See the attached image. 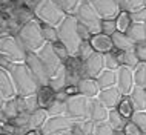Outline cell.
Masks as SVG:
<instances>
[{"mask_svg":"<svg viewBox=\"0 0 146 135\" xmlns=\"http://www.w3.org/2000/svg\"><path fill=\"white\" fill-rule=\"evenodd\" d=\"M8 72L11 75V80L14 83L15 94L19 97H29V95H35L37 91L40 89V85L35 80V77L31 74L28 66L23 63H11L8 68Z\"/></svg>","mask_w":146,"mask_h":135,"instance_id":"6da1fadb","label":"cell"},{"mask_svg":"<svg viewBox=\"0 0 146 135\" xmlns=\"http://www.w3.org/2000/svg\"><path fill=\"white\" fill-rule=\"evenodd\" d=\"M58 32V42L66 46L71 55H76L78 48H80L83 38L78 32V20L74 14H66V17L62 20V23L57 26Z\"/></svg>","mask_w":146,"mask_h":135,"instance_id":"7a4b0ae2","label":"cell"},{"mask_svg":"<svg viewBox=\"0 0 146 135\" xmlns=\"http://www.w3.org/2000/svg\"><path fill=\"white\" fill-rule=\"evenodd\" d=\"M17 40L25 48L26 52H37L40 48L46 43L45 37L42 34V25L37 20H29L22 26L19 31Z\"/></svg>","mask_w":146,"mask_h":135,"instance_id":"3957f363","label":"cell"},{"mask_svg":"<svg viewBox=\"0 0 146 135\" xmlns=\"http://www.w3.org/2000/svg\"><path fill=\"white\" fill-rule=\"evenodd\" d=\"M66 11L57 0H40L35 6V17L43 25L58 26L62 20L66 17Z\"/></svg>","mask_w":146,"mask_h":135,"instance_id":"277c9868","label":"cell"},{"mask_svg":"<svg viewBox=\"0 0 146 135\" xmlns=\"http://www.w3.org/2000/svg\"><path fill=\"white\" fill-rule=\"evenodd\" d=\"M74 15L77 17V20L80 25H83L91 34L102 32V20L103 19L98 15V13L91 6L88 0H82L78 3V6L74 11Z\"/></svg>","mask_w":146,"mask_h":135,"instance_id":"5b68a950","label":"cell"},{"mask_svg":"<svg viewBox=\"0 0 146 135\" xmlns=\"http://www.w3.org/2000/svg\"><path fill=\"white\" fill-rule=\"evenodd\" d=\"M76 121L68 115H54L48 117L42 126L43 135H76Z\"/></svg>","mask_w":146,"mask_h":135,"instance_id":"8992f818","label":"cell"},{"mask_svg":"<svg viewBox=\"0 0 146 135\" xmlns=\"http://www.w3.org/2000/svg\"><path fill=\"white\" fill-rule=\"evenodd\" d=\"M89 100L91 98L83 97L80 94L68 97L65 100V103H66L65 115H68L74 121H80V120H85V118H89Z\"/></svg>","mask_w":146,"mask_h":135,"instance_id":"52a82bcc","label":"cell"},{"mask_svg":"<svg viewBox=\"0 0 146 135\" xmlns=\"http://www.w3.org/2000/svg\"><path fill=\"white\" fill-rule=\"evenodd\" d=\"M26 51L20 45V42L14 37H2L0 38V55L9 58L13 63H23L26 58Z\"/></svg>","mask_w":146,"mask_h":135,"instance_id":"ba28073f","label":"cell"},{"mask_svg":"<svg viewBox=\"0 0 146 135\" xmlns=\"http://www.w3.org/2000/svg\"><path fill=\"white\" fill-rule=\"evenodd\" d=\"M37 55H38V58L42 60V63L45 65V68H46V71H48V75H49V77H51L52 74H56L57 71L63 66L62 58L56 54L52 43H48V42H46L45 45H43L40 49L37 51Z\"/></svg>","mask_w":146,"mask_h":135,"instance_id":"9c48e42d","label":"cell"},{"mask_svg":"<svg viewBox=\"0 0 146 135\" xmlns=\"http://www.w3.org/2000/svg\"><path fill=\"white\" fill-rule=\"evenodd\" d=\"M25 65L28 66V69L31 71V74L35 77V80L38 81V85H40V86H46L49 83L48 71H46V68L42 63V60L38 58L37 52H28V54H26Z\"/></svg>","mask_w":146,"mask_h":135,"instance_id":"30bf717a","label":"cell"},{"mask_svg":"<svg viewBox=\"0 0 146 135\" xmlns=\"http://www.w3.org/2000/svg\"><path fill=\"white\" fill-rule=\"evenodd\" d=\"M134 86V69L121 65L117 69V89L121 92V95H129Z\"/></svg>","mask_w":146,"mask_h":135,"instance_id":"8fae6325","label":"cell"},{"mask_svg":"<svg viewBox=\"0 0 146 135\" xmlns=\"http://www.w3.org/2000/svg\"><path fill=\"white\" fill-rule=\"evenodd\" d=\"M103 69H105V58H103V54H100V52H94L83 62L85 77L97 78Z\"/></svg>","mask_w":146,"mask_h":135,"instance_id":"7c38bea8","label":"cell"},{"mask_svg":"<svg viewBox=\"0 0 146 135\" xmlns=\"http://www.w3.org/2000/svg\"><path fill=\"white\" fill-rule=\"evenodd\" d=\"M88 2L102 19H115L120 13L115 0H88Z\"/></svg>","mask_w":146,"mask_h":135,"instance_id":"4fadbf2b","label":"cell"},{"mask_svg":"<svg viewBox=\"0 0 146 135\" xmlns=\"http://www.w3.org/2000/svg\"><path fill=\"white\" fill-rule=\"evenodd\" d=\"M89 43L92 46V49L96 52H100V54H106V52H111L114 48V43H112V38L111 35L108 34H103V32H97V34H92L89 38Z\"/></svg>","mask_w":146,"mask_h":135,"instance_id":"5bb4252c","label":"cell"},{"mask_svg":"<svg viewBox=\"0 0 146 135\" xmlns=\"http://www.w3.org/2000/svg\"><path fill=\"white\" fill-rule=\"evenodd\" d=\"M97 98L108 109H115L118 106V103H120V100L123 98V95L117 89V86H112V88H108V89H102L100 94L97 95Z\"/></svg>","mask_w":146,"mask_h":135,"instance_id":"9a60e30c","label":"cell"},{"mask_svg":"<svg viewBox=\"0 0 146 135\" xmlns=\"http://www.w3.org/2000/svg\"><path fill=\"white\" fill-rule=\"evenodd\" d=\"M108 115H109V109L102 103L98 98H91L89 100V118L94 123H103L108 121Z\"/></svg>","mask_w":146,"mask_h":135,"instance_id":"2e32d148","label":"cell"},{"mask_svg":"<svg viewBox=\"0 0 146 135\" xmlns=\"http://www.w3.org/2000/svg\"><path fill=\"white\" fill-rule=\"evenodd\" d=\"M77 89H78V94L88 98H96L102 91L97 83V78H91V77L80 78V81L77 83Z\"/></svg>","mask_w":146,"mask_h":135,"instance_id":"e0dca14e","label":"cell"},{"mask_svg":"<svg viewBox=\"0 0 146 135\" xmlns=\"http://www.w3.org/2000/svg\"><path fill=\"white\" fill-rule=\"evenodd\" d=\"M0 94L5 100H11L17 95L14 89V83L11 80V75L5 68H0Z\"/></svg>","mask_w":146,"mask_h":135,"instance_id":"ac0fdd59","label":"cell"},{"mask_svg":"<svg viewBox=\"0 0 146 135\" xmlns=\"http://www.w3.org/2000/svg\"><path fill=\"white\" fill-rule=\"evenodd\" d=\"M48 85L52 88L56 92H62L63 89L68 86V74H66V68L63 65L56 74H52L49 77V83Z\"/></svg>","mask_w":146,"mask_h":135,"instance_id":"d6986e66","label":"cell"},{"mask_svg":"<svg viewBox=\"0 0 146 135\" xmlns=\"http://www.w3.org/2000/svg\"><path fill=\"white\" fill-rule=\"evenodd\" d=\"M112 43H114V48L118 51H131L135 48V43L131 40V37H129L126 32H120V31H115L112 35Z\"/></svg>","mask_w":146,"mask_h":135,"instance_id":"ffe728a7","label":"cell"},{"mask_svg":"<svg viewBox=\"0 0 146 135\" xmlns=\"http://www.w3.org/2000/svg\"><path fill=\"white\" fill-rule=\"evenodd\" d=\"M35 95H37V100H38V106L43 108V109H46L51 103L56 100L57 92L51 88L49 85H46V86H40V89L37 91Z\"/></svg>","mask_w":146,"mask_h":135,"instance_id":"44dd1931","label":"cell"},{"mask_svg":"<svg viewBox=\"0 0 146 135\" xmlns=\"http://www.w3.org/2000/svg\"><path fill=\"white\" fill-rule=\"evenodd\" d=\"M126 34L131 37V40L135 43H143L146 42V23H135L132 22L129 29L126 31Z\"/></svg>","mask_w":146,"mask_h":135,"instance_id":"7402d4cb","label":"cell"},{"mask_svg":"<svg viewBox=\"0 0 146 135\" xmlns=\"http://www.w3.org/2000/svg\"><path fill=\"white\" fill-rule=\"evenodd\" d=\"M129 98L135 111H146V88L134 86L132 92L129 94Z\"/></svg>","mask_w":146,"mask_h":135,"instance_id":"603a6c76","label":"cell"},{"mask_svg":"<svg viewBox=\"0 0 146 135\" xmlns=\"http://www.w3.org/2000/svg\"><path fill=\"white\" fill-rule=\"evenodd\" d=\"M97 83L100 86V89H108V88H112V86H117V71L105 68L102 71V74L97 77Z\"/></svg>","mask_w":146,"mask_h":135,"instance_id":"cb8c5ba5","label":"cell"},{"mask_svg":"<svg viewBox=\"0 0 146 135\" xmlns=\"http://www.w3.org/2000/svg\"><path fill=\"white\" fill-rule=\"evenodd\" d=\"M49 115L46 112V109L43 108H37L35 111L29 114V120H28V128L29 129H42V126L45 124L46 118Z\"/></svg>","mask_w":146,"mask_h":135,"instance_id":"d4e9b609","label":"cell"},{"mask_svg":"<svg viewBox=\"0 0 146 135\" xmlns=\"http://www.w3.org/2000/svg\"><path fill=\"white\" fill-rule=\"evenodd\" d=\"M108 123L111 124V128L114 130H123L125 126H126V123H128V118H125L117 109H109Z\"/></svg>","mask_w":146,"mask_h":135,"instance_id":"484cf974","label":"cell"},{"mask_svg":"<svg viewBox=\"0 0 146 135\" xmlns=\"http://www.w3.org/2000/svg\"><path fill=\"white\" fill-rule=\"evenodd\" d=\"M118 60L123 66H128L131 69H135L139 66V58L135 55V51L131 49V51H118Z\"/></svg>","mask_w":146,"mask_h":135,"instance_id":"4316f807","label":"cell"},{"mask_svg":"<svg viewBox=\"0 0 146 135\" xmlns=\"http://www.w3.org/2000/svg\"><path fill=\"white\" fill-rule=\"evenodd\" d=\"M115 109L123 115L125 118H128V120L132 117V114L135 112V109H134V105H132L131 98H129V95H123V98L120 100V103H118V106Z\"/></svg>","mask_w":146,"mask_h":135,"instance_id":"83f0119b","label":"cell"},{"mask_svg":"<svg viewBox=\"0 0 146 135\" xmlns=\"http://www.w3.org/2000/svg\"><path fill=\"white\" fill-rule=\"evenodd\" d=\"M131 23H132L131 14L128 11H120L115 17V26H117V31H120V32H126L131 26Z\"/></svg>","mask_w":146,"mask_h":135,"instance_id":"f1b7e54d","label":"cell"},{"mask_svg":"<svg viewBox=\"0 0 146 135\" xmlns=\"http://www.w3.org/2000/svg\"><path fill=\"white\" fill-rule=\"evenodd\" d=\"M65 111H66V103H65V100H62V98H58V97H56V100L46 108V112H48L49 117H54V115H63Z\"/></svg>","mask_w":146,"mask_h":135,"instance_id":"f546056e","label":"cell"},{"mask_svg":"<svg viewBox=\"0 0 146 135\" xmlns=\"http://www.w3.org/2000/svg\"><path fill=\"white\" fill-rule=\"evenodd\" d=\"M134 85L146 88V63H139V66L134 69Z\"/></svg>","mask_w":146,"mask_h":135,"instance_id":"4dcf8cb0","label":"cell"},{"mask_svg":"<svg viewBox=\"0 0 146 135\" xmlns=\"http://www.w3.org/2000/svg\"><path fill=\"white\" fill-rule=\"evenodd\" d=\"M2 109H3V112H5V115L8 118H17L19 112H20V109H19V103H17V100H14V98L6 100Z\"/></svg>","mask_w":146,"mask_h":135,"instance_id":"1f68e13d","label":"cell"},{"mask_svg":"<svg viewBox=\"0 0 146 135\" xmlns=\"http://www.w3.org/2000/svg\"><path fill=\"white\" fill-rule=\"evenodd\" d=\"M103 58H105V68H106V69L117 71L118 68L121 66L120 60H118V54H114V51L103 54Z\"/></svg>","mask_w":146,"mask_h":135,"instance_id":"d6a6232c","label":"cell"},{"mask_svg":"<svg viewBox=\"0 0 146 135\" xmlns=\"http://www.w3.org/2000/svg\"><path fill=\"white\" fill-rule=\"evenodd\" d=\"M42 34L48 43H56L58 42V32L57 26H49V25H42Z\"/></svg>","mask_w":146,"mask_h":135,"instance_id":"836d02e7","label":"cell"},{"mask_svg":"<svg viewBox=\"0 0 146 135\" xmlns=\"http://www.w3.org/2000/svg\"><path fill=\"white\" fill-rule=\"evenodd\" d=\"M131 121L139 126L143 134H146V111H135L131 117Z\"/></svg>","mask_w":146,"mask_h":135,"instance_id":"e575fe53","label":"cell"},{"mask_svg":"<svg viewBox=\"0 0 146 135\" xmlns=\"http://www.w3.org/2000/svg\"><path fill=\"white\" fill-rule=\"evenodd\" d=\"M96 51L92 49V46H91V43H89V40H83L82 42V45H80V48H78V51H77V57L80 58L82 62H85L86 58L89 57V55H92Z\"/></svg>","mask_w":146,"mask_h":135,"instance_id":"d590c367","label":"cell"},{"mask_svg":"<svg viewBox=\"0 0 146 135\" xmlns=\"http://www.w3.org/2000/svg\"><path fill=\"white\" fill-rule=\"evenodd\" d=\"M92 135H115V130L111 128V124H109L108 121L96 123L94 130H92Z\"/></svg>","mask_w":146,"mask_h":135,"instance_id":"8d00e7d4","label":"cell"},{"mask_svg":"<svg viewBox=\"0 0 146 135\" xmlns=\"http://www.w3.org/2000/svg\"><path fill=\"white\" fill-rule=\"evenodd\" d=\"M115 31H117L115 19H103V20H102V32L103 34L112 35Z\"/></svg>","mask_w":146,"mask_h":135,"instance_id":"74e56055","label":"cell"},{"mask_svg":"<svg viewBox=\"0 0 146 135\" xmlns=\"http://www.w3.org/2000/svg\"><path fill=\"white\" fill-rule=\"evenodd\" d=\"M52 46H54V51H56V54L62 58V62L65 63V62L69 58V55H71V54H69V51L66 49V46L63 45V43H60V42L52 43Z\"/></svg>","mask_w":146,"mask_h":135,"instance_id":"f35d334b","label":"cell"},{"mask_svg":"<svg viewBox=\"0 0 146 135\" xmlns=\"http://www.w3.org/2000/svg\"><path fill=\"white\" fill-rule=\"evenodd\" d=\"M57 2L63 6V9H65L68 14H74L76 8L78 6V3H80L82 0H57Z\"/></svg>","mask_w":146,"mask_h":135,"instance_id":"ab89813d","label":"cell"},{"mask_svg":"<svg viewBox=\"0 0 146 135\" xmlns=\"http://www.w3.org/2000/svg\"><path fill=\"white\" fill-rule=\"evenodd\" d=\"M131 14V20L135 22V23H146V6L140 8V9H135L132 11Z\"/></svg>","mask_w":146,"mask_h":135,"instance_id":"60d3db41","label":"cell"},{"mask_svg":"<svg viewBox=\"0 0 146 135\" xmlns=\"http://www.w3.org/2000/svg\"><path fill=\"white\" fill-rule=\"evenodd\" d=\"M134 51H135V55H137V58H139V62L146 63V42L137 43L135 48H134Z\"/></svg>","mask_w":146,"mask_h":135,"instance_id":"b9f144b4","label":"cell"},{"mask_svg":"<svg viewBox=\"0 0 146 135\" xmlns=\"http://www.w3.org/2000/svg\"><path fill=\"white\" fill-rule=\"evenodd\" d=\"M123 132H125L126 135H143V132H141V130L139 129V126L134 124V123H132L131 120L126 123V126H125Z\"/></svg>","mask_w":146,"mask_h":135,"instance_id":"7bdbcfd3","label":"cell"},{"mask_svg":"<svg viewBox=\"0 0 146 135\" xmlns=\"http://www.w3.org/2000/svg\"><path fill=\"white\" fill-rule=\"evenodd\" d=\"M126 6H128V13H132V11L146 6V0H126Z\"/></svg>","mask_w":146,"mask_h":135,"instance_id":"ee69618b","label":"cell"},{"mask_svg":"<svg viewBox=\"0 0 146 135\" xmlns=\"http://www.w3.org/2000/svg\"><path fill=\"white\" fill-rule=\"evenodd\" d=\"M78 32H80V37L83 38V40H89L91 35H92V34H91V32H89L88 29H86V28H85L83 25H80V23H78Z\"/></svg>","mask_w":146,"mask_h":135,"instance_id":"f6af8a7d","label":"cell"},{"mask_svg":"<svg viewBox=\"0 0 146 135\" xmlns=\"http://www.w3.org/2000/svg\"><path fill=\"white\" fill-rule=\"evenodd\" d=\"M118 11H128V6H126V0H115Z\"/></svg>","mask_w":146,"mask_h":135,"instance_id":"bcb514c9","label":"cell"},{"mask_svg":"<svg viewBox=\"0 0 146 135\" xmlns=\"http://www.w3.org/2000/svg\"><path fill=\"white\" fill-rule=\"evenodd\" d=\"M25 135H43L42 129H28V132Z\"/></svg>","mask_w":146,"mask_h":135,"instance_id":"7dc6e473","label":"cell"},{"mask_svg":"<svg viewBox=\"0 0 146 135\" xmlns=\"http://www.w3.org/2000/svg\"><path fill=\"white\" fill-rule=\"evenodd\" d=\"M5 101H6V100H5V98H3V97H2V94H0V109L3 108V105H5Z\"/></svg>","mask_w":146,"mask_h":135,"instance_id":"c3c4849f","label":"cell"},{"mask_svg":"<svg viewBox=\"0 0 146 135\" xmlns=\"http://www.w3.org/2000/svg\"><path fill=\"white\" fill-rule=\"evenodd\" d=\"M115 135H126L123 130H115Z\"/></svg>","mask_w":146,"mask_h":135,"instance_id":"681fc988","label":"cell"},{"mask_svg":"<svg viewBox=\"0 0 146 135\" xmlns=\"http://www.w3.org/2000/svg\"><path fill=\"white\" fill-rule=\"evenodd\" d=\"M0 135H3V134H0Z\"/></svg>","mask_w":146,"mask_h":135,"instance_id":"f907efd6","label":"cell"}]
</instances>
